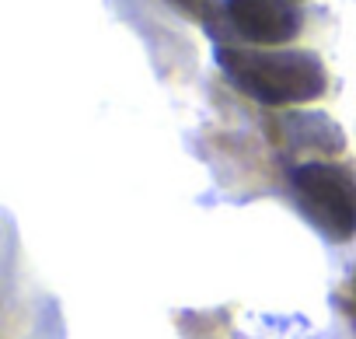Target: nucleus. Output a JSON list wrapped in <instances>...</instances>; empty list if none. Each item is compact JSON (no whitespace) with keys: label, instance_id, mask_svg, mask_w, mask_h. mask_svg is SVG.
Listing matches in <instances>:
<instances>
[{"label":"nucleus","instance_id":"nucleus-1","mask_svg":"<svg viewBox=\"0 0 356 339\" xmlns=\"http://www.w3.org/2000/svg\"><path fill=\"white\" fill-rule=\"evenodd\" d=\"M217 63L227 81L262 105H304L328 91L325 63L304 49H234L220 46Z\"/></svg>","mask_w":356,"mask_h":339},{"label":"nucleus","instance_id":"nucleus-3","mask_svg":"<svg viewBox=\"0 0 356 339\" xmlns=\"http://www.w3.org/2000/svg\"><path fill=\"white\" fill-rule=\"evenodd\" d=\"M224 18L255 46H283L300 32V15L286 0H224Z\"/></svg>","mask_w":356,"mask_h":339},{"label":"nucleus","instance_id":"nucleus-4","mask_svg":"<svg viewBox=\"0 0 356 339\" xmlns=\"http://www.w3.org/2000/svg\"><path fill=\"white\" fill-rule=\"evenodd\" d=\"M286 129L293 133V143L297 147H311V150H342V129L318 116V112H304V116H290L286 119Z\"/></svg>","mask_w":356,"mask_h":339},{"label":"nucleus","instance_id":"nucleus-2","mask_svg":"<svg viewBox=\"0 0 356 339\" xmlns=\"http://www.w3.org/2000/svg\"><path fill=\"white\" fill-rule=\"evenodd\" d=\"M290 186L325 238L349 242L356 235V172L349 164L304 161L293 168Z\"/></svg>","mask_w":356,"mask_h":339},{"label":"nucleus","instance_id":"nucleus-5","mask_svg":"<svg viewBox=\"0 0 356 339\" xmlns=\"http://www.w3.org/2000/svg\"><path fill=\"white\" fill-rule=\"evenodd\" d=\"M171 4L182 11V15H189V18H196V22H213V15H217V8L210 4V0H171Z\"/></svg>","mask_w":356,"mask_h":339},{"label":"nucleus","instance_id":"nucleus-6","mask_svg":"<svg viewBox=\"0 0 356 339\" xmlns=\"http://www.w3.org/2000/svg\"><path fill=\"white\" fill-rule=\"evenodd\" d=\"M349 308L356 311V273H353V283H349Z\"/></svg>","mask_w":356,"mask_h":339}]
</instances>
